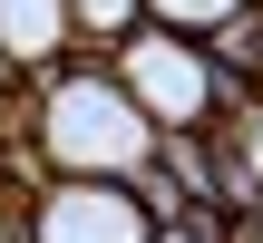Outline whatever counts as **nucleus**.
I'll use <instances>...</instances> for the list:
<instances>
[{
  "label": "nucleus",
  "instance_id": "39448f33",
  "mask_svg": "<svg viewBox=\"0 0 263 243\" xmlns=\"http://www.w3.org/2000/svg\"><path fill=\"white\" fill-rule=\"evenodd\" d=\"M127 29H146V0H68V39L78 49H117Z\"/></svg>",
  "mask_w": 263,
  "mask_h": 243
},
{
  "label": "nucleus",
  "instance_id": "423d86ee",
  "mask_svg": "<svg viewBox=\"0 0 263 243\" xmlns=\"http://www.w3.org/2000/svg\"><path fill=\"white\" fill-rule=\"evenodd\" d=\"M234 10H244V0H146V19H156V29H185V39H205V29L234 19Z\"/></svg>",
  "mask_w": 263,
  "mask_h": 243
},
{
  "label": "nucleus",
  "instance_id": "20e7f679",
  "mask_svg": "<svg viewBox=\"0 0 263 243\" xmlns=\"http://www.w3.org/2000/svg\"><path fill=\"white\" fill-rule=\"evenodd\" d=\"M195 49L215 58V78H234V88H263V0H244L234 19H215Z\"/></svg>",
  "mask_w": 263,
  "mask_h": 243
},
{
  "label": "nucleus",
  "instance_id": "f03ea898",
  "mask_svg": "<svg viewBox=\"0 0 263 243\" xmlns=\"http://www.w3.org/2000/svg\"><path fill=\"white\" fill-rule=\"evenodd\" d=\"M20 214H29V243H156L127 175H49Z\"/></svg>",
  "mask_w": 263,
  "mask_h": 243
},
{
  "label": "nucleus",
  "instance_id": "f257e3e1",
  "mask_svg": "<svg viewBox=\"0 0 263 243\" xmlns=\"http://www.w3.org/2000/svg\"><path fill=\"white\" fill-rule=\"evenodd\" d=\"M107 68H117V88L146 107V127H205L215 117V58L185 39V29H127L117 49H107Z\"/></svg>",
  "mask_w": 263,
  "mask_h": 243
},
{
  "label": "nucleus",
  "instance_id": "7ed1b4c3",
  "mask_svg": "<svg viewBox=\"0 0 263 243\" xmlns=\"http://www.w3.org/2000/svg\"><path fill=\"white\" fill-rule=\"evenodd\" d=\"M78 39H68V0H0V58L20 68V78H39V68H59Z\"/></svg>",
  "mask_w": 263,
  "mask_h": 243
}]
</instances>
